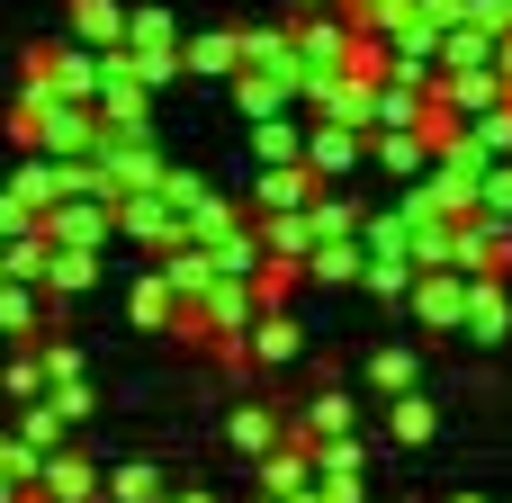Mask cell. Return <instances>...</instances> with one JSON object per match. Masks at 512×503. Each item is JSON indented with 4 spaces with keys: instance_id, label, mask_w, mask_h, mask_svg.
<instances>
[{
    "instance_id": "obj_1",
    "label": "cell",
    "mask_w": 512,
    "mask_h": 503,
    "mask_svg": "<svg viewBox=\"0 0 512 503\" xmlns=\"http://www.w3.org/2000/svg\"><path fill=\"white\" fill-rule=\"evenodd\" d=\"M36 495H45V503H99V495H108V468H90V459L63 441V450L36 468Z\"/></svg>"
},
{
    "instance_id": "obj_2",
    "label": "cell",
    "mask_w": 512,
    "mask_h": 503,
    "mask_svg": "<svg viewBox=\"0 0 512 503\" xmlns=\"http://www.w3.org/2000/svg\"><path fill=\"white\" fill-rule=\"evenodd\" d=\"M252 468H261V495H306V486H315V441H297V432H288V441H279V450H270V459H252Z\"/></svg>"
},
{
    "instance_id": "obj_3",
    "label": "cell",
    "mask_w": 512,
    "mask_h": 503,
    "mask_svg": "<svg viewBox=\"0 0 512 503\" xmlns=\"http://www.w3.org/2000/svg\"><path fill=\"white\" fill-rule=\"evenodd\" d=\"M108 503H171V468H153V459L108 468Z\"/></svg>"
},
{
    "instance_id": "obj_4",
    "label": "cell",
    "mask_w": 512,
    "mask_h": 503,
    "mask_svg": "<svg viewBox=\"0 0 512 503\" xmlns=\"http://www.w3.org/2000/svg\"><path fill=\"white\" fill-rule=\"evenodd\" d=\"M18 441H27V450H36V459H54V450H63V441H72V414H63V405H54V396H36V405H27V414H18Z\"/></svg>"
},
{
    "instance_id": "obj_5",
    "label": "cell",
    "mask_w": 512,
    "mask_h": 503,
    "mask_svg": "<svg viewBox=\"0 0 512 503\" xmlns=\"http://www.w3.org/2000/svg\"><path fill=\"white\" fill-rule=\"evenodd\" d=\"M360 468H369V450L342 432V441H315V477L333 486V495H360Z\"/></svg>"
},
{
    "instance_id": "obj_6",
    "label": "cell",
    "mask_w": 512,
    "mask_h": 503,
    "mask_svg": "<svg viewBox=\"0 0 512 503\" xmlns=\"http://www.w3.org/2000/svg\"><path fill=\"white\" fill-rule=\"evenodd\" d=\"M279 441H288L279 405H243V414H234V450H243V459H270Z\"/></svg>"
},
{
    "instance_id": "obj_7",
    "label": "cell",
    "mask_w": 512,
    "mask_h": 503,
    "mask_svg": "<svg viewBox=\"0 0 512 503\" xmlns=\"http://www.w3.org/2000/svg\"><path fill=\"white\" fill-rule=\"evenodd\" d=\"M342 432H351V396H342V387L315 396V405L297 414V441H342Z\"/></svg>"
},
{
    "instance_id": "obj_8",
    "label": "cell",
    "mask_w": 512,
    "mask_h": 503,
    "mask_svg": "<svg viewBox=\"0 0 512 503\" xmlns=\"http://www.w3.org/2000/svg\"><path fill=\"white\" fill-rule=\"evenodd\" d=\"M297 351H306V342H297V324H288V315H261V324H252V360H270V369H288Z\"/></svg>"
},
{
    "instance_id": "obj_9",
    "label": "cell",
    "mask_w": 512,
    "mask_h": 503,
    "mask_svg": "<svg viewBox=\"0 0 512 503\" xmlns=\"http://www.w3.org/2000/svg\"><path fill=\"white\" fill-rule=\"evenodd\" d=\"M387 432H396L405 450H414V441H432V432H441V414H432V396H414V387H405V396H396V414H387Z\"/></svg>"
},
{
    "instance_id": "obj_10",
    "label": "cell",
    "mask_w": 512,
    "mask_h": 503,
    "mask_svg": "<svg viewBox=\"0 0 512 503\" xmlns=\"http://www.w3.org/2000/svg\"><path fill=\"white\" fill-rule=\"evenodd\" d=\"M414 306H423V324H468V288L459 279H423Z\"/></svg>"
},
{
    "instance_id": "obj_11",
    "label": "cell",
    "mask_w": 512,
    "mask_h": 503,
    "mask_svg": "<svg viewBox=\"0 0 512 503\" xmlns=\"http://www.w3.org/2000/svg\"><path fill=\"white\" fill-rule=\"evenodd\" d=\"M468 333L477 342H504V297L495 288H468Z\"/></svg>"
},
{
    "instance_id": "obj_12",
    "label": "cell",
    "mask_w": 512,
    "mask_h": 503,
    "mask_svg": "<svg viewBox=\"0 0 512 503\" xmlns=\"http://www.w3.org/2000/svg\"><path fill=\"white\" fill-rule=\"evenodd\" d=\"M369 387H378V396H405V387H414V351H378V360H369Z\"/></svg>"
},
{
    "instance_id": "obj_13",
    "label": "cell",
    "mask_w": 512,
    "mask_h": 503,
    "mask_svg": "<svg viewBox=\"0 0 512 503\" xmlns=\"http://www.w3.org/2000/svg\"><path fill=\"white\" fill-rule=\"evenodd\" d=\"M126 225H135L144 243H171V234H180V216H171V207H153V198H144V207H126Z\"/></svg>"
},
{
    "instance_id": "obj_14",
    "label": "cell",
    "mask_w": 512,
    "mask_h": 503,
    "mask_svg": "<svg viewBox=\"0 0 512 503\" xmlns=\"http://www.w3.org/2000/svg\"><path fill=\"white\" fill-rule=\"evenodd\" d=\"M0 387H9L18 405H36V396H45L54 378H45V360H9V378H0Z\"/></svg>"
},
{
    "instance_id": "obj_15",
    "label": "cell",
    "mask_w": 512,
    "mask_h": 503,
    "mask_svg": "<svg viewBox=\"0 0 512 503\" xmlns=\"http://www.w3.org/2000/svg\"><path fill=\"white\" fill-rule=\"evenodd\" d=\"M0 468H9V477H27V486H36V468H45V459H36V450H27V441H18V432H0Z\"/></svg>"
},
{
    "instance_id": "obj_16",
    "label": "cell",
    "mask_w": 512,
    "mask_h": 503,
    "mask_svg": "<svg viewBox=\"0 0 512 503\" xmlns=\"http://www.w3.org/2000/svg\"><path fill=\"white\" fill-rule=\"evenodd\" d=\"M315 270H324V279H351V270H360V252H342V243H324V252H315Z\"/></svg>"
},
{
    "instance_id": "obj_17",
    "label": "cell",
    "mask_w": 512,
    "mask_h": 503,
    "mask_svg": "<svg viewBox=\"0 0 512 503\" xmlns=\"http://www.w3.org/2000/svg\"><path fill=\"white\" fill-rule=\"evenodd\" d=\"M45 378H54V387H72V378H81V351H63V342H54V351H45Z\"/></svg>"
},
{
    "instance_id": "obj_18",
    "label": "cell",
    "mask_w": 512,
    "mask_h": 503,
    "mask_svg": "<svg viewBox=\"0 0 512 503\" xmlns=\"http://www.w3.org/2000/svg\"><path fill=\"white\" fill-rule=\"evenodd\" d=\"M0 333H27V288H0Z\"/></svg>"
},
{
    "instance_id": "obj_19",
    "label": "cell",
    "mask_w": 512,
    "mask_h": 503,
    "mask_svg": "<svg viewBox=\"0 0 512 503\" xmlns=\"http://www.w3.org/2000/svg\"><path fill=\"white\" fill-rule=\"evenodd\" d=\"M288 503H360V495H333V486H324V477H315V486H306V495H288Z\"/></svg>"
},
{
    "instance_id": "obj_20",
    "label": "cell",
    "mask_w": 512,
    "mask_h": 503,
    "mask_svg": "<svg viewBox=\"0 0 512 503\" xmlns=\"http://www.w3.org/2000/svg\"><path fill=\"white\" fill-rule=\"evenodd\" d=\"M171 503H225L216 486H171Z\"/></svg>"
},
{
    "instance_id": "obj_21",
    "label": "cell",
    "mask_w": 512,
    "mask_h": 503,
    "mask_svg": "<svg viewBox=\"0 0 512 503\" xmlns=\"http://www.w3.org/2000/svg\"><path fill=\"white\" fill-rule=\"evenodd\" d=\"M459 503H486V495H459Z\"/></svg>"
},
{
    "instance_id": "obj_22",
    "label": "cell",
    "mask_w": 512,
    "mask_h": 503,
    "mask_svg": "<svg viewBox=\"0 0 512 503\" xmlns=\"http://www.w3.org/2000/svg\"><path fill=\"white\" fill-rule=\"evenodd\" d=\"M252 503H279V495H252Z\"/></svg>"
}]
</instances>
